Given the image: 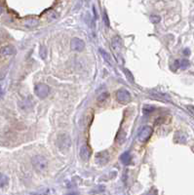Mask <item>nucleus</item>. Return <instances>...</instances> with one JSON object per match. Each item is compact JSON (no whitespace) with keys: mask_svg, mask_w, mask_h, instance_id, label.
<instances>
[{"mask_svg":"<svg viewBox=\"0 0 194 195\" xmlns=\"http://www.w3.org/2000/svg\"><path fill=\"white\" fill-rule=\"evenodd\" d=\"M32 165L35 171L39 173H43L44 171L47 169L48 166V162L46 160V158L44 156H41V155H36L32 158Z\"/></svg>","mask_w":194,"mask_h":195,"instance_id":"nucleus-1","label":"nucleus"},{"mask_svg":"<svg viewBox=\"0 0 194 195\" xmlns=\"http://www.w3.org/2000/svg\"><path fill=\"white\" fill-rule=\"evenodd\" d=\"M57 145H58V147L62 151L68 150L71 145L70 137L68 136L67 134H61L57 139Z\"/></svg>","mask_w":194,"mask_h":195,"instance_id":"nucleus-2","label":"nucleus"},{"mask_svg":"<svg viewBox=\"0 0 194 195\" xmlns=\"http://www.w3.org/2000/svg\"><path fill=\"white\" fill-rule=\"evenodd\" d=\"M34 92H35V95L38 97L39 99H45L50 92V88L48 85L44 83H39L35 86Z\"/></svg>","mask_w":194,"mask_h":195,"instance_id":"nucleus-3","label":"nucleus"},{"mask_svg":"<svg viewBox=\"0 0 194 195\" xmlns=\"http://www.w3.org/2000/svg\"><path fill=\"white\" fill-rule=\"evenodd\" d=\"M152 133H153V129L150 126H146V127H143L142 129L140 131L139 133V137H137V139H139V141L141 143H146L147 142L149 138L151 137L152 135Z\"/></svg>","mask_w":194,"mask_h":195,"instance_id":"nucleus-4","label":"nucleus"},{"mask_svg":"<svg viewBox=\"0 0 194 195\" xmlns=\"http://www.w3.org/2000/svg\"><path fill=\"white\" fill-rule=\"evenodd\" d=\"M116 99L121 103H128L131 101V94L125 89H120L116 92Z\"/></svg>","mask_w":194,"mask_h":195,"instance_id":"nucleus-5","label":"nucleus"},{"mask_svg":"<svg viewBox=\"0 0 194 195\" xmlns=\"http://www.w3.org/2000/svg\"><path fill=\"white\" fill-rule=\"evenodd\" d=\"M91 154H92V150H91V147L88 144H84L80 147L79 155H80V158L83 161H88L91 157Z\"/></svg>","mask_w":194,"mask_h":195,"instance_id":"nucleus-6","label":"nucleus"},{"mask_svg":"<svg viewBox=\"0 0 194 195\" xmlns=\"http://www.w3.org/2000/svg\"><path fill=\"white\" fill-rule=\"evenodd\" d=\"M70 47H71L72 50H74V51L82 52L84 50V48H85V43H84V41L82 39L75 37L70 42Z\"/></svg>","mask_w":194,"mask_h":195,"instance_id":"nucleus-7","label":"nucleus"},{"mask_svg":"<svg viewBox=\"0 0 194 195\" xmlns=\"http://www.w3.org/2000/svg\"><path fill=\"white\" fill-rule=\"evenodd\" d=\"M109 160V154L108 151L99 152L96 155V163L99 165H105Z\"/></svg>","mask_w":194,"mask_h":195,"instance_id":"nucleus-8","label":"nucleus"},{"mask_svg":"<svg viewBox=\"0 0 194 195\" xmlns=\"http://www.w3.org/2000/svg\"><path fill=\"white\" fill-rule=\"evenodd\" d=\"M16 53L15 47L11 46V45H7V46H3L0 48V56L1 57H8V56H12Z\"/></svg>","mask_w":194,"mask_h":195,"instance_id":"nucleus-9","label":"nucleus"},{"mask_svg":"<svg viewBox=\"0 0 194 195\" xmlns=\"http://www.w3.org/2000/svg\"><path fill=\"white\" fill-rule=\"evenodd\" d=\"M108 100H109V94L108 92H103L99 96L98 102L99 103V105H104V103H106L108 102Z\"/></svg>","mask_w":194,"mask_h":195,"instance_id":"nucleus-10","label":"nucleus"},{"mask_svg":"<svg viewBox=\"0 0 194 195\" xmlns=\"http://www.w3.org/2000/svg\"><path fill=\"white\" fill-rule=\"evenodd\" d=\"M120 160L124 165H129L131 163V160H132V157H131V154L129 152H124L120 157Z\"/></svg>","mask_w":194,"mask_h":195,"instance_id":"nucleus-11","label":"nucleus"},{"mask_svg":"<svg viewBox=\"0 0 194 195\" xmlns=\"http://www.w3.org/2000/svg\"><path fill=\"white\" fill-rule=\"evenodd\" d=\"M175 65L177 68H180L183 69H185L189 66V62L187 60H176L175 62Z\"/></svg>","mask_w":194,"mask_h":195,"instance_id":"nucleus-12","label":"nucleus"},{"mask_svg":"<svg viewBox=\"0 0 194 195\" xmlns=\"http://www.w3.org/2000/svg\"><path fill=\"white\" fill-rule=\"evenodd\" d=\"M9 182V178L6 175L0 173V187H4Z\"/></svg>","mask_w":194,"mask_h":195,"instance_id":"nucleus-13","label":"nucleus"},{"mask_svg":"<svg viewBox=\"0 0 194 195\" xmlns=\"http://www.w3.org/2000/svg\"><path fill=\"white\" fill-rule=\"evenodd\" d=\"M23 24L26 27H35L38 24V22H37V20L33 19V18H29V19H27L26 22H23Z\"/></svg>","mask_w":194,"mask_h":195,"instance_id":"nucleus-14","label":"nucleus"},{"mask_svg":"<svg viewBox=\"0 0 194 195\" xmlns=\"http://www.w3.org/2000/svg\"><path fill=\"white\" fill-rule=\"evenodd\" d=\"M99 52H101L103 58L106 60V62H108V64H112V60H111V58L109 56V54L108 52H105L104 50H103V49H99Z\"/></svg>","mask_w":194,"mask_h":195,"instance_id":"nucleus-15","label":"nucleus"},{"mask_svg":"<svg viewBox=\"0 0 194 195\" xmlns=\"http://www.w3.org/2000/svg\"><path fill=\"white\" fill-rule=\"evenodd\" d=\"M150 21H151L153 23H158L161 21V18L157 15H153V16L150 17Z\"/></svg>","mask_w":194,"mask_h":195,"instance_id":"nucleus-16","label":"nucleus"},{"mask_svg":"<svg viewBox=\"0 0 194 195\" xmlns=\"http://www.w3.org/2000/svg\"><path fill=\"white\" fill-rule=\"evenodd\" d=\"M153 107L152 106H146L145 107H143V112H145L146 114L147 113H150V112H152L153 111Z\"/></svg>","mask_w":194,"mask_h":195,"instance_id":"nucleus-17","label":"nucleus"},{"mask_svg":"<svg viewBox=\"0 0 194 195\" xmlns=\"http://www.w3.org/2000/svg\"><path fill=\"white\" fill-rule=\"evenodd\" d=\"M125 71V73H126V75H127V77L129 78V80H131L132 82H134V77L132 76V74H131V73L129 72V70H127V69H125L124 70Z\"/></svg>","mask_w":194,"mask_h":195,"instance_id":"nucleus-18","label":"nucleus"},{"mask_svg":"<svg viewBox=\"0 0 194 195\" xmlns=\"http://www.w3.org/2000/svg\"><path fill=\"white\" fill-rule=\"evenodd\" d=\"M103 19H104V23H105V24L108 27H109V21H108V15H106L105 13H104V15H103Z\"/></svg>","mask_w":194,"mask_h":195,"instance_id":"nucleus-19","label":"nucleus"},{"mask_svg":"<svg viewBox=\"0 0 194 195\" xmlns=\"http://www.w3.org/2000/svg\"><path fill=\"white\" fill-rule=\"evenodd\" d=\"M187 109H188L189 112L194 116V106H187Z\"/></svg>","mask_w":194,"mask_h":195,"instance_id":"nucleus-20","label":"nucleus"},{"mask_svg":"<svg viewBox=\"0 0 194 195\" xmlns=\"http://www.w3.org/2000/svg\"><path fill=\"white\" fill-rule=\"evenodd\" d=\"M183 53H184L185 55H189V54H190V51L188 50V49H185V50L183 51Z\"/></svg>","mask_w":194,"mask_h":195,"instance_id":"nucleus-21","label":"nucleus"},{"mask_svg":"<svg viewBox=\"0 0 194 195\" xmlns=\"http://www.w3.org/2000/svg\"><path fill=\"white\" fill-rule=\"evenodd\" d=\"M2 11H3V8H2V6H1V5H0V14H1V13H2Z\"/></svg>","mask_w":194,"mask_h":195,"instance_id":"nucleus-22","label":"nucleus"},{"mask_svg":"<svg viewBox=\"0 0 194 195\" xmlns=\"http://www.w3.org/2000/svg\"><path fill=\"white\" fill-rule=\"evenodd\" d=\"M3 94V92H2V90H1V88H0V96H1Z\"/></svg>","mask_w":194,"mask_h":195,"instance_id":"nucleus-23","label":"nucleus"}]
</instances>
